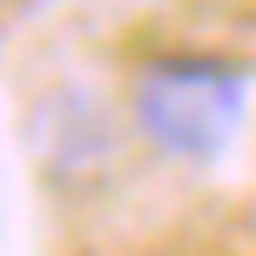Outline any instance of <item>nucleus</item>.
Listing matches in <instances>:
<instances>
[{"label":"nucleus","mask_w":256,"mask_h":256,"mask_svg":"<svg viewBox=\"0 0 256 256\" xmlns=\"http://www.w3.org/2000/svg\"><path fill=\"white\" fill-rule=\"evenodd\" d=\"M135 122L162 155L182 162H209L230 148L236 122H243V81L222 61H196V54H168L135 74Z\"/></svg>","instance_id":"obj_1"}]
</instances>
